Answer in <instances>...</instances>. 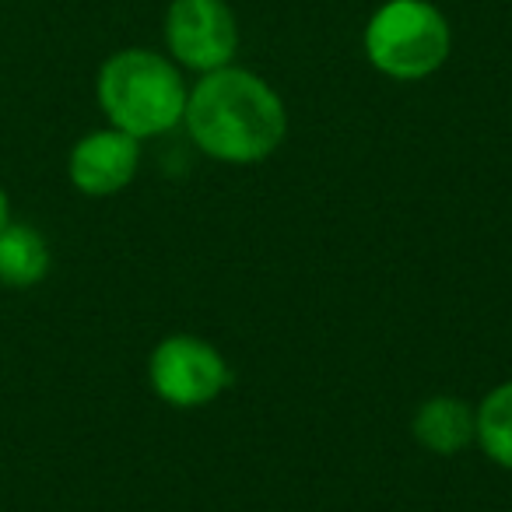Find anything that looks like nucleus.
<instances>
[{
    "label": "nucleus",
    "instance_id": "9d476101",
    "mask_svg": "<svg viewBox=\"0 0 512 512\" xmlns=\"http://www.w3.org/2000/svg\"><path fill=\"white\" fill-rule=\"evenodd\" d=\"M8 221H11V200H8V190L0 186V232L8 228Z\"/></svg>",
    "mask_w": 512,
    "mask_h": 512
},
{
    "label": "nucleus",
    "instance_id": "1a4fd4ad",
    "mask_svg": "<svg viewBox=\"0 0 512 512\" xmlns=\"http://www.w3.org/2000/svg\"><path fill=\"white\" fill-rule=\"evenodd\" d=\"M474 421V446H481L495 467L512 470V379L484 393L474 407Z\"/></svg>",
    "mask_w": 512,
    "mask_h": 512
},
{
    "label": "nucleus",
    "instance_id": "f257e3e1",
    "mask_svg": "<svg viewBox=\"0 0 512 512\" xmlns=\"http://www.w3.org/2000/svg\"><path fill=\"white\" fill-rule=\"evenodd\" d=\"M183 127L200 155L221 165H256L285 144L288 106L271 81L228 64L200 74L186 95Z\"/></svg>",
    "mask_w": 512,
    "mask_h": 512
},
{
    "label": "nucleus",
    "instance_id": "39448f33",
    "mask_svg": "<svg viewBox=\"0 0 512 512\" xmlns=\"http://www.w3.org/2000/svg\"><path fill=\"white\" fill-rule=\"evenodd\" d=\"M165 50L183 71H221L239 53V18L228 0H172L162 22Z\"/></svg>",
    "mask_w": 512,
    "mask_h": 512
},
{
    "label": "nucleus",
    "instance_id": "423d86ee",
    "mask_svg": "<svg viewBox=\"0 0 512 512\" xmlns=\"http://www.w3.org/2000/svg\"><path fill=\"white\" fill-rule=\"evenodd\" d=\"M141 169V141L116 127L85 134L67 155V179L85 197H113L127 190Z\"/></svg>",
    "mask_w": 512,
    "mask_h": 512
},
{
    "label": "nucleus",
    "instance_id": "0eeeda50",
    "mask_svg": "<svg viewBox=\"0 0 512 512\" xmlns=\"http://www.w3.org/2000/svg\"><path fill=\"white\" fill-rule=\"evenodd\" d=\"M474 404L453 393H435L421 400L411 418V435L425 453L456 456L467 446H474Z\"/></svg>",
    "mask_w": 512,
    "mask_h": 512
},
{
    "label": "nucleus",
    "instance_id": "7ed1b4c3",
    "mask_svg": "<svg viewBox=\"0 0 512 512\" xmlns=\"http://www.w3.org/2000/svg\"><path fill=\"white\" fill-rule=\"evenodd\" d=\"M365 60L390 81H425L449 60L453 29L432 0H386L362 32Z\"/></svg>",
    "mask_w": 512,
    "mask_h": 512
},
{
    "label": "nucleus",
    "instance_id": "f03ea898",
    "mask_svg": "<svg viewBox=\"0 0 512 512\" xmlns=\"http://www.w3.org/2000/svg\"><path fill=\"white\" fill-rule=\"evenodd\" d=\"M186 78L183 67L169 53L127 46L102 60L95 74V99L109 127L148 141L162 137L183 123L186 113Z\"/></svg>",
    "mask_w": 512,
    "mask_h": 512
},
{
    "label": "nucleus",
    "instance_id": "20e7f679",
    "mask_svg": "<svg viewBox=\"0 0 512 512\" xmlns=\"http://www.w3.org/2000/svg\"><path fill=\"white\" fill-rule=\"evenodd\" d=\"M148 383L162 404L197 411L232 386V365L211 341L197 334H169L151 348Z\"/></svg>",
    "mask_w": 512,
    "mask_h": 512
},
{
    "label": "nucleus",
    "instance_id": "6e6552de",
    "mask_svg": "<svg viewBox=\"0 0 512 512\" xmlns=\"http://www.w3.org/2000/svg\"><path fill=\"white\" fill-rule=\"evenodd\" d=\"M50 242L43 232L22 221H8L0 232V285L8 288H32L50 274Z\"/></svg>",
    "mask_w": 512,
    "mask_h": 512
}]
</instances>
